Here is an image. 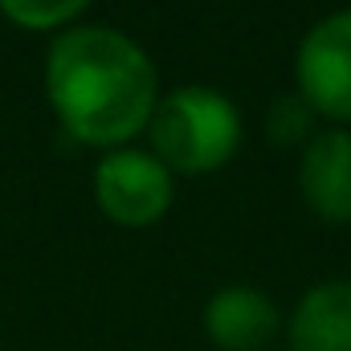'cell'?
Listing matches in <instances>:
<instances>
[{
  "mask_svg": "<svg viewBox=\"0 0 351 351\" xmlns=\"http://www.w3.org/2000/svg\"><path fill=\"white\" fill-rule=\"evenodd\" d=\"M298 184L306 204L323 221H351V135L348 131H327L311 139Z\"/></svg>",
  "mask_w": 351,
  "mask_h": 351,
  "instance_id": "6",
  "label": "cell"
},
{
  "mask_svg": "<svg viewBox=\"0 0 351 351\" xmlns=\"http://www.w3.org/2000/svg\"><path fill=\"white\" fill-rule=\"evenodd\" d=\"M94 196H98V208L114 225L143 229V225H152V221H160L168 213V204H172V172L152 152L114 147L94 168Z\"/></svg>",
  "mask_w": 351,
  "mask_h": 351,
  "instance_id": "3",
  "label": "cell"
},
{
  "mask_svg": "<svg viewBox=\"0 0 351 351\" xmlns=\"http://www.w3.org/2000/svg\"><path fill=\"white\" fill-rule=\"evenodd\" d=\"M290 351H351V282H323L302 294L290 319Z\"/></svg>",
  "mask_w": 351,
  "mask_h": 351,
  "instance_id": "7",
  "label": "cell"
},
{
  "mask_svg": "<svg viewBox=\"0 0 351 351\" xmlns=\"http://www.w3.org/2000/svg\"><path fill=\"white\" fill-rule=\"evenodd\" d=\"M298 94L315 114L351 119V8L323 16L294 58Z\"/></svg>",
  "mask_w": 351,
  "mask_h": 351,
  "instance_id": "4",
  "label": "cell"
},
{
  "mask_svg": "<svg viewBox=\"0 0 351 351\" xmlns=\"http://www.w3.org/2000/svg\"><path fill=\"white\" fill-rule=\"evenodd\" d=\"M278 306L265 290L225 286L204 306V331L221 351H265L278 335Z\"/></svg>",
  "mask_w": 351,
  "mask_h": 351,
  "instance_id": "5",
  "label": "cell"
},
{
  "mask_svg": "<svg viewBox=\"0 0 351 351\" xmlns=\"http://www.w3.org/2000/svg\"><path fill=\"white\" fill-rule=\"evenodd\" d=\"M311 123H315V110L306 106V98L282 94V98H274V106L265 114V135H269V143L290 147V143H302L311 135Z\"/></svg>",
  "mask_w": 351,
  "mask_h": 351,
  "instance_id": "9",
  "label": "cell"
},
{
  "mask_svg": "<svg viewBox=\"0 0 351 351\" xmlns=\"http://www.w3.org/2000/svg\"><path fill=\"white\" fill-rule=\"evenodd\" d=\"M152 156L168 172L200 176L233 160L241 143V114L233 98L208 86H180L152 110Z\"/></svg>",
  "mask_w": 351,
  "mask_h": 351,
  "instance_id": "2",
  "label": "cell"
},
{
  "mask_svg": "<svg viewBox=\"0 0 351 351\" xmlns=\"http://www.w3.org/2000/svg\"><path fill=\"white\" fill-rule=\"evenodd\" d=\"M90 0H0V12L21 29H58L74 21Z\"/></svg>",
  "mask_w": 351,
  "mask_h": 351,
  "instance_id": "8",
  "label": "cell"
},
{
  "mask_svg": "<svg viewBox=\"0 0 351 351\" xmlns=\"http://www.w3.org/2000/svg\"><path fill=\"white\" fill-rule=\"evenodd\" d=\"M45 94L74 139L114 147L152 123L160 78L127 33L82 25L49 45Z\"/></svg>",
  "mask_w": 351,
  "mask_h": 351,
  "instance_id": "1",
  "label": "cell"
}]
</instances>
